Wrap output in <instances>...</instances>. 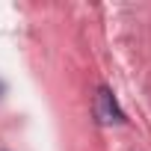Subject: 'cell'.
I'll return each mask as SVG.
<instances>
[{
	"label": "cell",
	"mask_w": 151,
	"mask_h": 151,
	"mask_svg": "<svg viewBox=\"0 0 151 151\" xmlns=\"http://www.w3.org/2000/svg\"><path fill=\"white\" fill-rule=\"evenodd\" d=\"M95 116L104 124H122L124 122V113L119 110V104H116V98H113V92L107 86H101L98 95H95Z\"/></svg>",
	"instance_id": "1"
},
{
	"label": "cell",
	"mask_w": 151,
	"mask_h": 151,
	"mask_svg": "<svg viewBox=\"0 0 151 151\" xmlns=\"http://www.w3.org/2000/svg\"><path fill=\"white\" fill-rule=\"evenodd\" d=\"M0 92H3V83H0Z\"/></svg>",
	"instance_id": "2"
}]
</instances>
